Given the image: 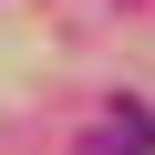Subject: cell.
Returning a JSON list of instances; mask_svg holds the SVG:
<instances>
[{"instance_id": "6da1fadb", "label": "cell", "mask_w": 155, "mask_h": 155, "mask_svg": "<svg viewBox=\"0 0 155 155\" xmlns=\"http://www.w3.org/2000/svg\"><path fill=\"white\" fill-rule=\"evenodd\" d=\"M72 155H155V104H145V93H114L104 124L72 145Z\"/></svg>"}]
</instances>
